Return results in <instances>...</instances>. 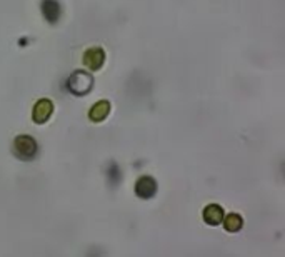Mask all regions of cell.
<instances>
[{"instance_id": "obj_1", "label": "cell", "mask_w": 285, "mask_h": 257, "mask_svg": "<svg viewBox=\"0 0 285 257\" xmlns=\"http://www.w3.org/2000/svg\"><path fill=\"white\" fill-rule=\"evenodd\" d=\"M39 145L34 137L30 136H19L14 140V154L22 161H32L37 156Z\"/></svg>"}, {"instance_id": "obj_2", "label": "cell", "mask_w": 285, "mask_h": 257, "mask_svg": "<svg viewBox=\"0 0 285 257\" xmlns=\"http://www.w3.org/2000/svg\"><path fill=\"white\" fill-rule=\"evenodd\" d=\"M93 85V79L88 72L85 70H75L68 77V91L75 95H85L90 92Z\"/></svg>"}, {"instance_id": "obj_3", "label": "cell", "mask_w": 285, "mask_h": 257, "mask_svg": "<svg viewBox=\"0 0 285 257\" xmlns=\"http://www.w3.org/2000/svg\"><path fill=\"white\" fill-rule=\"evenodd\" d=\"M157 192V182L150 175H142L135 182V194L140 199H152Z\"/></svg>"}, {"instance_id": "obj_4", "label": "cell", "mask_w": 285, "mask_h": 257, "mask_svg": "<svg viewBox=\"0 0 285 257\" xmlns=\"http://www.w3.org/2000/svg\"><path fill=\"white\" fill-rule=\"evenodd\" d=\"M52 112H54V104L48 99H40L37 104L34 105V112H32V117H34L35 124H45V122L50 119Z\"/></svg>"}, {"instance_id": "obj_5", "label": "cell", "mask_w": 285, "mask_h": 257, "mask_svg": "<svg viewBox=\"0 0 285 257\" xmlns=\"http://www.w3.org/2000/svg\"><path fill=\"white\" fill-rule=\"evenodd\" d=\"M82 60H84V65L88 69V70H99L102 65H104L105 52L102 50L100 47H92L84 54Z\"/></svg>"}, {"instance_id": "obj_6", "label": "cell", "mask_w": 285, "mask_h": 257, "mask_svg": "<svg viewBox=\"0 0 285 257\" xmlns=\"http://www.w3.org/2000/svg\"><path fill=\"white\" fill-rule=\"evenodd\" d=\"M203 220L209 226H219L223 220V209L217 204H210L203 209Z\"/></svg>"}, {"instance_id": "obj_7", "label": "cell", "mask_w": 285, "mask_h": 257, "mask_svg": "<svg viewBox=\"0 0 285 257\" xmlns=\"http://www.w3.org/2000/svg\"><path fill=\"white\" fill-rule=\"evenodd\" d=\"M42 14L47 22L55 23L60 17V5L57 0H44L42 2Z\"/></svg>"}, {"instance_id": "obj_8", "label": "cell", "mask_w": 285, "mask_h": 257, "mask_svg": "<svg viewBox=\"0 0 285 257\" xmlns=\"http://www.w3.org/2000/svg\"><path fill=\"white\" fill-rule=\"evenodd\" d=\"M109 114H110V104H109L107 100H100L90 109L88 117H90L92 122H102V120L107 119Z\"/></svg>"}, {"instance_id": "obj_9", "label": "cell", "mask_w": 285, "mask_h": 257, "mask_svg": "<svg viewBox=\"0 0 285 257\" xmlns=\"http://www.w3.org/2000/svg\"><path fill=\"white\" fill-rule=\"evenodd\" d=\"M222 222H223V226H225V231H229V232H239L243 226V220L239 214H229L227 217L223 215Z\"/></svg>"}]
</instances>
